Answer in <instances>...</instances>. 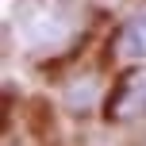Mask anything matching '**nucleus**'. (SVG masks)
Masks as SVG:
<instances>
[{
	"label": "nucleus",
	"instance_id": "nucleus-1",
	"mask_svg": "<svg viewBox=\"0 0 146 146\" xmlns=\"http://www.w3.org/2000/svg\"><path fill=\"white\" fill-rule=\"evenodd\" d=\"M139 115H146V69H131L108 100V119L127 123V119H139Z\"/></svg>",
	"mask_w": 146,
	"mask_h": 146
},
{
	"label": "nucleus",
	"instance_id": "nucleus-2",
	"mask_svg": "<svg viewBox=\"0 0 146 146\" xmlns=\"http://www.w3.org/2000/svg\"><path fill=\"white\" fill-rule=\"evenodd\" d=\"M66 35H69V23L62 19L58 8H46V12H38L35 19H27V42L31 46L50 50V46H58Z\"/></svg>",
	"mask_w": 146,
	"mask_h": 146
},
{
	"label": "nucleus",
	"instance_id": "nucleus-3",
	"mask_svg": "<svg viewBox=\"0 0 146 146\" xmlns=\"http://www.w3.org/2000/svg\"><path fill=\"white\" fill-rule=\"evenodd\" d=\"M119 54L123 58H146V8L135 12L119 31Z\"/></svg>",
	"mask_w": 146,
	"mask_h": 146
}]
</instances>
